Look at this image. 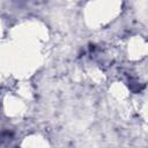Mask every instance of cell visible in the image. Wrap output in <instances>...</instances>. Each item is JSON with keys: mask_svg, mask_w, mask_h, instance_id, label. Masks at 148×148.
<instances>
[{"mask_svg": "<svg viewBox=\"0 0 148 148\" xmlns=\"http://www.w3.org/2000/svg\"><path fill=\"white\" fill-rule=\"evenodd\" d=\"M10 140V134L9 133H6V132H3V133H0V147L1 146H3L6 142H8Z\"/></svg>", "mask_w": 148, "mask_h": 148, "instance_id": "cell-1", "label": "cell"}]
</instances>
